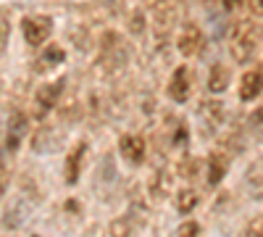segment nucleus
<instances>
[{
    "instance_id": "obj_19",
    "label": "nucleus",
    "mask_w": 263,
    "mask_h": 237,
    "mask_svg": "<svg viewBox=\"0 0 263 237\" xmlns=\"http://www.w3.org/2000/svg\"><path fill=\"white\" fill-rule=\"evenodd\" d=\"M195 206H197V190L195 187H182L179 195H177V211L182 213V216H187V213H192Z\"/></svg>"
},
{
    "instance_id": "obj_25",
    "label": "nucleus",
    "mask_w": 263,
    "mask_h": 237,
    "mask_svg": "<svg viewBox=\"0 0 263 237\" xmlns=\"http://www.w3.org/2000/svg\"><path fill=\"white\" fill-rule=\"evenodd\" d=\"M6 187H8V166L0 161V200L6 195Z\"/></svg>"
},
{
    "instance_id": "obj_17",
    "label": "nucleus",
    "mask_w": 263,
    "mask_h": 237,
    "mask_svg": "<svg viewBox=\"0 0 263 237\" xmlns=\"http://www.w3.org/2000/svg\"><path fill=\"white\" fill-rule=\"evenodd\" d=\"M147 192H150L153 200H163L166 198V192H168V174H166L163 169L153 171V177L147 182Z\"/></svg>"
},
{
    "instance_id": "obj_20",
    "label": "nucleus",
    "mask_w": 263,
    "mask_h": 237,
    "mask_svg": "<svg viewBox=\"0 0 263 237\" xmlns=\"http://www.w3.org/2000/svg\"><path fill=\"white\" fill-rule=\"evenodd\" d=\"M197 171H200V161H197L195 156H184L182 161H179V174L184 177V179H195L197 177Z\"/></svg>"
},
{
    "instance_id": "obj_10",
    "label": "nucleus",
    "mask_w": 263,
    "mask_h": 237,
    "mask_svg": "<svg viewBox=\"0 0 263 237\" xmlns=\"http://www.w3.org/2000/svg\"><path fill=\"white\" fill-rule=\"evenodd\" d=\"M24 135H27V114L13 108L8 116V124H6V150L8 153H16Z\"/></svg>"
},
{
    "instance_id": "obj_13",
    "label": "nucleus",
    "mask_w": 263,
    "mask_h": 237,
    "mask_svg": "<svg viewBox=\"0 0 263 237\" xmlns=\"http://www.w3.org/2000/svg\"><path fill=\"white\" fill-rule=\"evenodd\" d=\"M229 161H232V158H229L227 150H213V153L208 156V187H216L218 182L227 177Z\"/></svg>"
},
{
    "instance_id": "obj_26",
    "label": "nucleus",
    "mask_w": 263,
    "mask_h": 237,
    "mask_svg": "<svg viewBox=\"0 0 263 237\" xmlns=\"http://www.w3.org/2000/svg\"><path fill=\"white\" fill-rule=\"evenodd\" d=\"M6 42H8V19L0 16V50L6 48Z\"/></svg>"
},
{
    "instance_id": "obj_8",
    "label": "nucleus",
    "mask_w": 263,
    "mask_h": 237,
    "mask_svg": "<svg viewBox=\"0 0 263 237\" xmlns=\"http://www.w3.org/2000/svg\"><path fill=\"white\" fill-rule=\"evenodd\" d=\"M203 32L197 24H182L179 34H177V50L184 56V58H195L197 53L203 50Z\"/></svg>"
},
{
    "instance_id": "obj_11",
    "label": "nucleus",
    "mask_w": 263,
    "mask_h": 237,
    "mask_svg": "<svg viewBox=\"0 0 263 237\" xmlns=\"http://www.w3.org/2000/svg\"><path fill=\"white\" fill-rule=\"evenodd\" d=\"M119 153H121V158H124L126 163L140 166V163L145 161L147 145H145V140H142L140 135H124V137L119 140Z\"/></svg>"
},
{
    "instance_id": "obj_3",
    "label": "nucleus",
    "mask_w": 263,
    "mask_h": 237,
    "mask_svg": "<svg viewBox=\"0 0 263 237\" xmlns=\"http://www.w3.org/2000/svg\"><path fill=\"white\" fill-rule=\"evenodd\" d=\"M129 58H132V50L129 45L121 40L119 32H105L100 37V66L108 71V74H119L129 66Z\"/></svg>"
},
{
    "instance_id": "obj_18",
    "label": "nucleus",
    "mask_w": 263,
    "mask_h": 237,
    "mask_svg": "<svg viewBox=\"0 0 263 237\" xmlns=\"http://www.w3.org/2000/svg\"><path fill=\"white\" fill-rule=\"evenodd\" d=\"M126 29H129V34H135V37H140V34H145V29H147V16H145V11L142 8H135L132 13H126Z\"/></svg>"
},
{
    "instance_id": "obj_24",
    "label": "nucleus",
    "mask_w": 263,
    "mask_h": 237,
    "mask_svg": "<svg viewBox=\"0 0 263 237\" xmlns=\"http://www.w3.org/2000/svg\"><path fill=\"white\" fill-rule=\"evenodd\" d=\"M248 121H250V126H253V129L263 132V105H260V108H255V111L250 114V119H248Z\"/></svg>"
},
{
    "instance_id": "obj_12",
    "label": "nucleus",
    "mask_w": 263,
    "mask_h": 237,
    "mask_svg": "<svg viewBox=\"0 0 263 237\" xmlns=\"http://www.w3.org/2000/svg\"><path fill=\"white\" fill-rule=\"evenodd\" d=\"M84 158H87V142H77L69 153H66V163H63V177L69 185L79 182V174L84 169Z\"/></svg>"
},
{
    "instance_id": "obj_16",
    "label": "nucleus",
    "mask_w": 263,
    "mask_h": 237,
    "mask_svg": "<svg viewBox=\"0 0 263 237\" xmlns=\"http://www.w3.org/2000/svg\"><path fill=\"white\" fill-rule=\"evenodd\" d=\"M229 82H232V71L229 66H224V63H213L211 71H208V93H224L229 87Z\"/></svg>"
},
{
    "instance_id": "obj_27",
    "label": "nucleus",
    "mask_w": 263,
    "mask_h": 237,
    "mask_svg": "<svg viewBox=\"0 0 263 237\" xmlns=\"http://www.w3.org/2000/svg\"><path fill=\"white\" fill-rule=\"evenodd\" d=\"M248 3H250V8L255 13H263V0H248Z\"/></svg>"
},
{
    "instance_id": "obj_14",
    "label": "nucleus",
    "mask_w": 263,
    "mask_h": 237,
    "mask_svg": "<svg viewBox=\"0 0 263 237\" xmlns=\"http://www.w3.org/2000/svg\"><path fill=\"white\" fill-rule=\"evenodd\" d=\"M263 93V71L260 69H250L242 74V82H239V100H255Z\"/></svg>"
},
{
    "instance_id": "obj_9",
    "label": "nucleus",
    "mask_w": 263,
    "mask_h": 237,
    "mask_svg": "<svg viewBox=\"0 0 263 237\" xmlns=\"http://www.w3.org/2000/svg\"><path fill=\"white\" fill-rule=\"evenodd\" d=\"M142 224H145L142 208H132V211L124 213V216L114 219L111 227H108V232H111V237H135Z\"/></svg>"
},
{
    "instance_id": "obj_23",
    "label": "nucleus",
    "mask_w": 263,
    "mask_h": 237,
    "mask_svg": "<svg viewBox=\"0 0 263 237\" xmlns=\"http://www.w3.org/2000/svg\"><path fill=\"white\" fill-rule=\"evenodd\" d=\"M177 237H200V224H197V222H184L179 227Z\"/></svg>"
},
{
    "instance_id": "obj_1",
    "label": "nucleus",
    "mask_w": 263,
    "mask_h": 237,
    "mask_svg": "<svg viewBox=\"0 0 263 237\" xmlns=\"http://www.w3.org/2000/svg\"><path fill=\"white\" fill-rule=\"evenodd\" d=\"M260 40H263V27L253 19H245L239 21L232 32V40H229V53L234 58V63H250L260 48Z\"/></svg>"
},
{
    "instance_id": "obj_7",
    "label": "nucleus",
    "mask_w": 263,
    "mask_h": 237,
    "mask_svg": "<svg viewBox=\"0 0 263 237\" xmlns=\"http://www.w3.org/2000/svg\"><path fill=\"white\" fill-rule=\"evenodd\" d=\"M166 93H168V98L174 103H187L190 100V93H192V71H190V66H177L174 69Z\"/></svg>"
},
{
    "instance_id": "obj_22",
    "label": "nucleus",
    "mask_w": 263,
    "mask_h": 237,
    "mask_svg": "<svg viewBox=\"0 0 263 237\" xmlns=\"http://www.w3.org/2000/svg\"><path fill=\"white\" fill-rule=\"evenodd\" d=\"M187 137H190L187 126H184L182 121H177V126H174V135H171V145H177V148H184V145H187Z\"/></svg>"
},
{
    "instance_id": "obj_4",
    "label": "nucleus",
    "mask_w": 263,
    "mask_h": 237,
    "mask_svg": "<svg viewBox=\"0 0 263 237\" xmlns=\"http://www.w3.org/2000/svg\"><path fill=\"white\" fill-rule=\"evenodd\" d=\"M66 90V77H58V79H50V82H42L37 93H34V116L42 121L55 105L61 103V95Z\"/></svg>"
},
{
    "instance_id": "obj_2",
    "label": "nucleus",
    "mask_w": 263,
    "mask_h": 237,
    "mask_svg": "<svg viewBox=\"0 0 263 237\" xmlns=\"http://www.w3.org/2000/svg\"><path fill=\"white\" fill-rule=\"evenodd\" d=\"M179 21V0H153L150 13H147V24L153 32L156 45H166V40L171 37L174 27Z\"/></svg>"
},
{
    "instance_id": "obj_21",
    "label": "nucleus",
    "mask_w": 263,
    "mask_h": 237,
    "mask_svg": "<svg viewBox=\"0 0 263 237\" xmlns=\"http://www.w3.org/2000/svg\"><path fill=\"white\" fill-rule=\"evenodd\" d=\"M237 237H263V213H258L250 222H245V227L239 229Z\"/></svg>"
},
{
    "instance_id": "obj_15",
    "label": "nucleus",
    "mask_w": 263,
    "mask_h": 237,
    "mask_svg": "<svg viewBox=\"0 0 263 237\" xmlns=\"http://www.w3.org/2000/svg\"><path fill=\"white\" fill-rule=\"evenodd\" d=\"M63 58H66L63 48L55 45V42H48V45L42 48V53H40V58H37V66H34V69H37V71H50V69L61 66Z\"/></svg>"
},
{
    "instance_id": "obj_28",
    "label": "nucleus",
    "mask_w": 263,
    "mask_h": 237,
    "mask_svg": "<svg viewBox=\"0 0 263 237\" xmlns=\"http://www.w3.org/2000/svg\"><path fill=\"white\" fill-rule=\"evenodd\" d=\"M239 3H242V0H224V6H227L229 11H232V8H237Z\"/></svg>"
},
{
    "instance_id": "obj_6",
    "label": "nucleus",
    "mask_w": 263,
    "mask_h": 237,
    "mask_svg": "<svg viewBox=\"0 0 263 237\" xmlns=\"http://www.w3.org/2000/svg\"><path fill=\"white\" fill-rule=\"evenodd\" d=\"M224 116H227V108L221 100H203L200 108H197V119H200L205 135L218 132V126L224 124Z\"/></svg>"
},
{
    "instance_id": "obj_5",
    "label": "nucleus",
    "mask_w": 263,
    "mask_h": 237,
    "mask_svg": "<svg viewBox=\"0 0 263 237\" xmlns=\"http://www.w3.org/2000/svg\"><path fill=\"white\" fill-rule=\"evenodd\" d=\"M21 34H24L29 48L48 45V40L53 34V19L50 16H42V13L24 16V19H21Z\"/></svg>"
}]
</instances>
